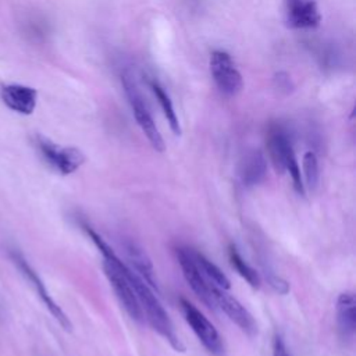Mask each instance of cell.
Here are the masks:
<instances>
[{
	"label": "cell",
	"instance_id": "cell-1",
	"mask_svg": "<svg viewBox=\"0 0 356 356\" xmlns=\"http://www.w3.org/2000/svg\"><path fill=\"white\" fill-rule=\"evenodd\" d=\"M90 241L96 245L99 252L103 256V271L113 286L120 303L124 306L125 312L129 314V317L138 323L143 320V313L140 309V305L138 302L136 293L134 291V286L131 284L129 271L131 268L121 261V259L115 254V252L110 248V245L89 225H82Z\"/></svg>",
	"mask_w": 356,
	"mask_h": 356
},
{
	"label": "cell",
	"instance_id": "cell-2",
	"mask_svg": "<svg viewBox=\"0 0 356 356\" xmlns=\"http://www.w3.org/2000/svg\"><path fill=\"white\" fill-rule=\"evenodd\" d=\"M129 278L136 293L138 302L140 305L143 317L149 321L152 328L157 331L171 345L172 349H175L177 352H184L185 346L178 338L172 321L170 320L167 312L156 298L152 288L132 270L129 271Z\"/></svg>",
	"mask_w": 356,
	"mask_h": 356
},
{
	"label": "cell",
	"instance_id": "cell-3",
	"mask_svg": "<svg viewBox=\"0 0 356 356\" xmlns=\"http://www.w3.org/2000/svg\"><path fill=\"white\" fill-rule=\"evenodd\" d=\"M179 307L185 321L189 324V327L202 342V345L207 349V352L214 356H221L224 353V343L218 331L209 321V318L185 298L179 299Z\"/></svg>",
	"mask_w": 356,
	"mask_h": 356
},
{
	"label": "cell",
	"instance_id": "cell-4",
	"mask_svg": "<svg viewBox=\"0 0 356 356\" xmlns=\"http://www.w3.org/2000/svg\"><path fill=\"white\" fill-rule=\"evenodd\" d=\"M122 85H124L125 93L128 96L129 104L132 107V113L135 115V120H136L138 125L140 127L142 132L146 135L147 140L150 142V145H152V147L154 150L164 152L165 145H164L163 136H161L159 128L156 127L154 120H153L150 111L147 110V107H146V104L143 102V97L139 93L134 79L128 74L122 75Z\"/></svg>",
	"mask_w": 356,
	"mask_h": 356
},
{
	"label": "cell",
	"instance_id": "cell-5",
	"mask_svg": "<svg viewBox=\"0 0 356 356\" xmlns=\"http://www.w3.org/2000/svg\"><path fill=\"white\" fill-rule=\"evenodd\" d=\"M36 147L42 159L63 175L72 174L85 161V156L79 149L71 146H60L43 136L36 138Z\"/></svg>",
	"mask_w": 356,
	"mask_h": 356
},
{
	"label": "cell",
	"instance_id": "cell-6",
	"mask_svg": "<svg viewBox=\"0 0 356 356\" xmlns=\"http://www.w3.org/2000/svg\"><path fill=\"white\" fill-rule=\"evenodd\" d=\"M210 71L218 90L225 96H235L243 86L242 75L228 53L214 50L210 57Z\"/></svg>",
	"mask_w": 356,
	"mask_h": 356
},
{
	"label": "cell",
	"instance_id": "cell-7",
	"mask_svg": "<svg viewBox=\"0 0 356 356\" xmlns=\"http://www.w3.org/2000/svg\"><path fill=\"white\" fill-rule=\"evenodd\" d=\"M177 254V260L179 263V267L182 270V274L186 280V282L189 284V286L193 289V292L199 296V299L202 302H204L210 309H214V299H213V286L214 284H211L204 275L203 273L199 270V267L196 266L191 250L188 248H177L175 250Z\"/></svg>",
	"mask_w": 356,
	"mask_h": 356
},
{
	"label": "cell",
	"instance_id": "cell-8",
	"mask_svg": "<svg viewBox=\"0 0 356 356\" xmlns=\"http://www.w3.org/2000/svg\"><path fill=\"white\" fill-rule=\"evenodd\" d=\"M214 305L218 306L246 335L254 337L257 334V324L249 310L234 296L224 292L218 286H213Z\"/></svg>",
	"mask_w": 356,
	"mask_h": 356
},
{
	"label": "cell",
	"instance_id": "cell-9",
	"mask_svg": "<svg viewBox=\"0 0 356 356\" xmlns=\"http://www.w3.org/2000/svg\"><path fill=\"white\" fill-rule=\"evenodd\" d=\"M13 261L17 264V267L21 270V273L25 275V278L31 282V285L36 289L38 295L40 296L42 302L44 303V306L47 307V310L51 313V316L58 321V324L64 328V330H71V321L67 317V314L61 310V307L54 302V299L50 296V293L47 292L44 284L42 282V280L39 278V275L35 273V270L28 264V261L22 257V254H19L18 252H13L11 253Z\"/></svg>",
	"mask_w": 356,
	"mask_h": 356
},
{
	"label": "cell",
	"instance_id": "cell-10",
	"mask_svg": "<svg viewBox=\"0 0 356 356\" xmlns=\"http://www.w3.org/2000/svg\"><path fill=\"white\" fill-rule=\"evenodd\" d=\"M4 104L21 114H31L36 107L38 92L33 88L24 85H6L0 90Z\"/></svg>",
	"mask_w": 356,
	"mask_h": 356
},
{
	"label": "cell",
	"instance_id": "cell-11",
	"mask_svg": "<svg viewBox=\"0 0 356 356\" xmlns=\"http://www.w3.org/2000/svg\"><path fill=\"white\" fill-rule=\"evenodd\" d=\"M267 152L275 171L282 174L285 171V160L289 156V153L293 152V147L291 145L288 135L280 127H273L268 131Z\"/></svg>",
	"mask_w": 356,
	"mask_h": 356
},
{
	"label": "cell",
	"instance_id": "cell-12",
	"mask_svg": "<svg viewBox=\"0 0 356 356\" xmlns=\"http://www.w3.org/2000/svg\"><path fill=\"white\" fill-rule=\"evenodd\" d=\"M238 174L245 186H256L261 184L267 174V163L263 153L259 150L246 153L241 160Z\"/></svg>",
	"mask_w": 356,
	"mask_h": 356
},
{
	"label": "cell",
	"instance_id": "cell-13",
	"mask_svg": "<svg viewBox=\"0 0 356 356\" xmlns=\"http://www.w3.org/2000/svg\"><path fill=\"white\" fill-rule=\"evenodd\" d=\"M321 15L317 4L312 0H289L288 22L293 28H314L320 24Z\"/></svg>",
	"mask_w": 356,
	"mask_h": 356
},
{
	"label": "cell",
	"instance_id": "cell-14",
	"mask_svg": "<svg viewBox=\"0 0 356 356\" xmlns=\"http://www.w3.org/2000/svg\"><path fill=\"white\" fill-rule=\"evenodd\" d=\"M337 324L343 338H352L356 330V300L352 292H343L337 299Z\"/></svg>",
	"mask_w": 356,
	"mask_h": 356
},
{
	"label": "cell",
	"instance_id": "cell-15",
	"mask_svg": "<svg viewBox=\"0 0 356 356\" xmlns=\"http://www.w3.org/2000/svg\"><path fill=\"white\" fill-rule=\"evenodd\" d=\"M125 248V253L127 257L129 260V263L134 266V268L136 270V274L152 288H159L157 285V280H156V273L153 268V264L150 261V259L147 257V254L143 252V249L136 245L135 242H125L124 245Z\"/></svg>",
	"mask_w": 356,
	"mask_h": 356
},
{
	"label": "cell",
	"instance_id": "cell-16",
	"mask_svg": "<svg viewBox=\"0 0 356 356\" xmlns=\"http://www.w3.org/2000/svg\"><path fill=\"white\" fill-rule=\"evenodd\" d=\"M189 250H191V254H192L196 266L199 267V270L203 273V275L210 282H213L216 286H218L221 289H229L231 288V282H229L228 277L213 261H210L204 254H202L199 252H195L192 249H189Z\"/></svg>",
	"mask_w": 356,
	"mask_h": 356
},
{
	"label": "cell",
	"instance_id": "cell-17",
	"mask_svg": "<svg viewBox=\"0 0 356 356\" xmlns=\"http://www.w3.org/2000/svg\"><path fill=\"white\" fill-rule=\"evenodd\" d=\"M150 88L156 96V99L159 100V104L161 106V110L170 124V128L171 131L175 134V135H181V127H179V121H178V117H177V113L174 110V106L168 97V95L165 93V90L156 82V81H150Z\"/></svg>",
	"mask_w": 356,
	"mask_h": 356
},
{
	"label": "cell",
	"instance_id": "cell-18",
	"mask_svg": "<svg viewBox=\"0 0 356 356\" xmlns=\"http://www.w3.org/2000/svg\"><path fill=\"white\" fill-rule=\"evenodd\" d=\"M228 257L231 261V266L238 271V274L253 288H259L260 286V277L257 274V271L249 266L243 257L239 254V252L236 250V248L234 245L229 246L228 249Z\"/></svg>",
	"mask_w": 356,
	"mask_h": 356
},
{
	"label": "cell",
	"instance_id": "cell-19",
	"mask_svg": "<svg viewBox=\"0 0 356 356\" xmlns=\"http://www.w3.org/2000/svg\"><path fill=\"white\" fill-rule=\"evenodd\" d=\"M302 167H303V178H305V186H307L312 192L316 191L317 185H318V178H320V172H318V160L314 152L309 150L303 154V160H302Z\"/></svg>",
	"mask_w": 356,
	"mask_h": 356
},
{
	"label": "cell",
	"instance_id": "cell-20",
	"mask_svg": "<svg viewBox=\"0 0 356 356\" xmlns=\"http://www.w3.org/2000/svg\"><path fill=\"white\" fill-rule=\"evenodd\" d=\"M273 356H292L281 335H275V338H274Z\"/></svg>",
	"mask_w": 356,
	"mask_h": 356
}]
</instances>
